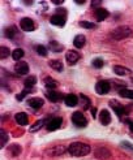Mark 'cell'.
I'll return each instance as SVG.
<instances>
[{
	"mask_svg": "<svg viewBox=\"0 0 133 160\" xmlns=\"http://www.w3.org/2000/svg\"><path fill=\"white\" fill-rule=\"evenodd\" d=\"M22 56H23V50H21V48H16L12 52V58L16 61H20V59H22Z\"/></svg>",
	"mask_w": 133,
	"mask_h": 160,
	"instance_id": "obj_24",
	"label": "cell"
},
{
	"mask_svg": "<svg viewBox=\"0 0 133 160\" xmlns=\"http://www.w3.org/2000/svg\"><path fill=\"white\" fill-rule=\"evenodd\" d=\"M95 156L98 159L106 160V159H108L110 156H111V152H110V151L107 148H105V147H99V148L95 150Z\"/></svg>",
	"mask_w": 133,
	"mask_h": 160,
	"instance_id": "obj_12",
	"label": "cell"
},
{
	"mask_svg": "<svg viewBox=\"0 0 133 160\" xmlns=\"http://www.w3.org/2000/svg\"><path fill=\"white\" fill-rule=\"evenodd\" d=\"M85 42H86V38L84 35H76L74 39H73V44L76 48H82V47L85 46Z\"/></svg>",
	"mask_w": 133,
	"mask_h": 160,
	"instance_id": "obj_16",
	"label": "cell"
},
{
	"mask_svg": "<svg viewBox=\"0 0 133 160\" xmlns=\"http://www.w3.org/2000/svg\"><path fill=\"white\" fill-rule=\"evenodd\" d=\"M35 83H37V78H35L34 76H30L29 78L25 79V86H26V89H28V87H29V89H30V87H33Z\"/></svg>",
	"mask_w": 133,
	"mask_h": 160,
	"instance_id": "obj_26",
	"label": "cell"
},
{
	"mask_svg": "<svg viewBox=\"0 0 133 160\" xmlns=\"http://www.w3.org/2000/svg\"><path fill=\"white\" fill-rule=\"evenodd\" d=\"M68 152L72 156H85L90 152V146L82 142H74L68 147Z\"/></svg>",
	"mask_w": 133,
	"mask_h": 160,
	"instance_id": "obj_1",
	"label": "cell"
},
{
	"mask_svg": "<svg viewBox=\"0 0 133 160\" xmlns=\"http://www.w3.org/2000/svg\"><path fill=\"white\" fill-rule=\"evenodd\" d=\"M16 121H17L18 125H22V126L28 125V115L23 113V112H18V113L16 115Z\"/></svg>",
	"mask_w": 133,
	"mask_h": 160,
	"instance_id": "obj_17",
	"label": "cell"
},
{
	"mask_svg": "<svg viewBox=\"0 0 133 160\" xmlns=\"http://www.w3.org/2000/svg\"><path fill=\"white\" fill-rule=\"evenodd\" d=\"M20 26L23 31H26V33H30V31H33L35 29V25H34V21L29 18V17H25L20 21Z\"/></svg>",
	"mask_w": 133,
	"mask_h": 160,
	"instance_id": "obj_5",
	"label": "cell"
},
{
	"mask_svg": "<svg viewBox=\"0 0 133 160\" xmlns=\"http://www.w3.org/2000/svg\"><path fill=\"white\" fill-rule=\"evenodd\" d=\"M9 53H11V51L8 47H2V48H0V58L2 59H7Z\"/></svg>",
	"mask_w": 133,
	"mask_h": 160,
	"instance_id": "obj_32",
	"label": "cell"
},
{
	"mask_svg": "<svg viewBox=\"0 0 133 160\" xmlns=\"http://www.w3.org/2000/svg\"><path fill=\"white\" fill-rule=\"evenodd\" d=\"M43 99H41V98H30L29 100H28V104L31 107V108H34V109H39L42 106H43Z\"/></svg>",
	"mask_w": 133,
	"mask_h": 160,
	"instance_id": "obj_13",
	"label": "cell"
},
{
	"mask_svg": "<svg viewBox=\"0 0 133 160\" xmlns=\"http://www.w3.org/2000/svg\"><path fill=\"white\" fill-rule=\"evenodd\" d=\"M110 89H111V85H110L108 81H99L97 82L95 85V91L99 94V95H105L110 91Z\"/></svg>",
	"mask_w": 133,
	"mask_h": 160,
	"instance_id": "obj_6",
	"label": "cell"
},
{
	"mask_svg": "<svg viewBox=\"0 0 133 160\" xmlns=\"http://www.w3.org/2000/svg\"><path fill=\"white\" fill-rule=\"evenodd\" d=\"M119 94H120V97H123V98L133 99V90H129V89H121V90H119Z\"/></svg>",
	"mask_w": 133,
	"mask_h": 160,
	"instance_id": "obj_23",
	"label": "cell"
},
{
	"mask_svg": "<svg viewBox=\"0 0 133 160\" xmlns=\"http://www.w3.org/2000/svg\"><path fill=\"white\" fill-rule=\"evenodd\" d=\"M65 59H67L69 65H73V64H76L78 61V59H80V53H78L77 51L70 50V51H68L65 53Z\"/></svg>",
	"mask_w": 133,
	"mask_h": 160,
	"instance_id": "obj_9",
	"label": "cell"
},
{
	"mask_svg": "<svg viewBox=\"0 0 133 160\" xmlns=\"http://www.w3.org/2000/svg\"><path fill=\"white\" fill-rule=\"evenodd\" d=\"M132 34H133V30L129 26H120V28H117L112 31L111 37L114 39H116V41H121V39H124V38L130 37Z\"/></svg>",
	"mask_w": 133,
	"mask_h": 160,
	"instance_id": "obj_2",
	"label": "cell"
},
{
	"mask_svg": "<svg viewBox=\"0 0 133 160\" xmlns=\"http://www.w3.org/2000/svg\"><path fill=\"white\" fill-rule=\"evenodd\" d=\"M65 151V147H63V146H56V147H54L51 150H49L47 152H49L51 156H58L60 154H63Z\"/></svg>",
	"mask_w": 133,
	"mask_h": 160,
	"instance_id": "obj_20",
	"label": "cell"
},
{
	"mask_svg": "<svg viewBox=\"0 0 133 160\" xmlns=\"http://www.w3.org/2000/svg\"><path fill=\"white\" fill-rule=\"evenodd\" d=\"M14 70H16V73H18L21 76L28 74L29 73V65H28V62L26 61H18L14 65Z\"/></svg>",
	"mask_w": 133,
	"mask_h": 160,
	"instance_id": "obj_7",
	"label": "cell"
},
{
	"mask_svg": "<svg viewBox=\"0 0 133 160\" xmlns=\"http://www.w3.org/2000/svg\"><path fill=\"white\" fill-rule=\"evenodd\" d=\"M72 121L78 128H85L86 125H88V120L85 118V116L81 113V112H74V113L72 115Z\"/></svg>",
	"mask_w": 133,
	"mask_h": 160,
	"instance_id": "obj_4",
	"label": "cell"
},
{
	"mask_svg": "<svg viewBox=\"0 0 133 160\" xmlns=\"http://www.w3.org/2000/svg\"><path fill=\"white\" fill-rule=\"evenodd\" d=\"M50 67L55 70H58V72H61L63 69H64V67H63V64L60 60H51L50 61Z\"/></svg>",
	"mask_w": 133,
	"mask_h": 160,
	"instance_id": "obj_21",
	"label": "cell"
},
{
	"mask_svg": "<svg viewBox=\"0 0 133 160\" xmlns=\"http://www.w3.org/2000/svg\"><path fill=\"white\" fill-rule=\"evenodd\" d=\"M28 89H25V90H23V91H21V94L20 95H17V100H22L23 98H25L26 97V95H28Z\"/></svg>",
	"mask_w": 133,
	"mask_h": 160,
	"instance_id": "obj_36",
	"label": "cell"
},
{
	"mask_svg": "<svg viewBox=\"0 0 133 160\" xmlns=\"http://www.w3.org/2000/svg\"><path fill=\"white\" fill-rule=\"evenodd\" d=\"M108 11L107 9H105V8H98V9L95 11V18L98 20V21H103V20H106L107 17H108Z\"/></svg>",
	"mask_w": 133,
	"mask_h": 160,
	"instance_id": "obj_15",
	"label": "cell"
},
{
	"mask_svg": "<svg viewBox=\"0 0 133 160\" xmlns=\"http://www.w3.org/2000/svg\"><path fill=\"white\" fill-rule=\"evenodd\" d=\"M80 100H81V104H82L84 109H89L90 108V100H89V98H86L85 95H81Z\"/></svg>",
	"mask_w": 133,
	"mask_h": 160,
	"instance_id": "obj_27",
	"label": "cell"
},
{
	"mask_svg": "<svg viewBox=\"0 0 133 160\" xmlns=\"http://www.w3.org/2000/svg\"><path fill=\"white\" fill-rule=\"evenodd\" d=\"M54 4H63V0H54Z\"/></svg>",
	"mask_w": 133,
	"mask_h": 160,
	"instance_id": "obj_40",
	"label": "cell"
},
{
	"mask_svg": "<svg viewBox=\"0 0 133 160\" xmlns=\"http://www.w3.org/2000/svg\"><path fill=\"white\" fill-rule=\"evenodd\" d=\"M64 102H65V104L68 107H74V106L78 104V98L73 94H68L67 97L64 98Z\"/></svg>",
	"mask_w": 133,
	"mask_h": 160,
	"instance_id": "obj_14",
	"label": "cell"
},
{
	"mask_svg": "<svg viewBox=\"0 0 133 160\" xmlns=\"http://www.w3.org/2000/svg\"><path fill=\"white\" fill-rule=\"evenodd\" d=\"M93 67L97 68V69L102 68V67H103V60H102V59H94L93 60Z\"/></svg>",
	"mask_w": 133,
	"mask_h": 160,
	"instance_id": "obj_34",
	"label": "cell"
},
{
	"mask_svg": "<svg viewBox=\"0 0 133 160\" xmlns=\"http://www.w3.org/2000/svg\"><path fill=\"white\" fill-rule=\"evenodd\" d=\"M50 50H51V51H54V52H60V51L63 50V46H61V44H59L58 42L52 41V42H50Z\"/></svg>",
	"mask_w": 133,
	"mask_h": 160,
	"instance_id": "obj_25",
	"label": "cell"
},
{
	"mask_svg": "<svg viewBox=\"0 0 133 160\" xmlns=\"http://www.w3.org/2000/svg\"><path fill=\"white\" fill-rule=\"evenodd\" d=\"M76 3H77V4H84L85 2H84V0H76Z\"/></svg>",
	"mask_w": 133,
	"mask_h": 160,
	"instance_id": "obj_41",
	"label": "cell"
},
{
	"mask_svg": "<svg viewBox=\"0 0 133 160\" xmlns=\"http://www.w3.org/2000/svg\"><path fill=\"white\" fill-rule=\"evenodd\" d=\"M114 72H115V73H116L117 76H128V74H130V73H132L130 69L125 68V67H120V65L114 67Z\"/></svg>",
	"mask_w": 133,
	"mask_h": 160,
	"instance_id": "obj_18",
	"label": "cell"
},
{
	"mask_svg": "<svg viewBox=\"0 0 133 160\" xmlns=\"http://www.w3.org/2000/svg\"><path fill=\"white\" fill-rule=\"evenodd\" d=\"M121 146H123L124 148H128V150L133 151V146L130 145V143H128V142H123V143H121Z\"/></svg>",
	"mask_w": 133,
	"mask_h": 160,
	"instance_id": "obj_37",
	"label": "cell"
},
{
	"mask_svg": "<svg viewBox=\"0 0 133 160\" xmlns=\"http://www.w3.org/2000/svg\"><path fill=\"white\" fill-rule=\"evenodd\" d=\"M0 133H2V142H0V145H2V147H4L5 143H7V141H8V134H7L5 130H2Z\"/></svg>",
	"mask_w": 133,
	"mask_h": 160,
	"instance_id": "obj_35",
	"label": "cell"
},
{
	"mask_svg": "<svg viewBox=\"0 0 133 160\" xmlns=\"http://www.w3.org/2000/svg\"><path fill=\"white\" fill-rule=\"evenodd\" d=\"M46 97H47V99H49L50 102H54V103L61 99V95H60L59 92H56V91H51V90L46 94Z\"/></svg>",
	"mask_w": 133,
	"mask_h": 160,
	"instance_id": "obj_19",
	"label": "cell"
},
{
	"mask_svg": "<svg viewBox=\"0 0 133 160\" xmlns=\"http://www.w3.org/2000/svg\"><path fill=\"white\" fill-rule=\"evenodd\" d=\"M91 4H93L94 7H95V5H98V4H99V2H94V3H91Z\"/></svg>",
	"mask_w": 133,
	"mask_h": 160,
	"instance_id": "obj_42",
	"label": "cell"
},
{
	"mask_svg": "<svg viewBox=\"0 0 133 160\" xmlns=\"http://www.w3.org/2000/svg\"><path fill=\"white\" fill-rule=\"evenodd\" d=\"M14 35H16V28L14 26H11V28H8L5 30V37L7 38L12 39V38H14Z\"/></svg>",
	"mask_w": 133,
	"mask_h": 160,
	"instance_id": "obj_30",
	"label": "cell"
},
{
	"mask_svg": "<svg viewBox=\"0 0 133 160\" xmlns=\"http://www.w3.org/2000/svg\"><path fill=\"white\" fill-rule=\"evenodd\" d=\"M110 106H111V108L115 111V113L119 116L120 118L123 117V116H125V115H128V111L125 109L124 107H123V104H120L117 100H110Z\"/></svg>",
	"mask_w": 133,
	"mask_h": 160,
	"instance_id": "obj_3",
	"label": "cell"
},
{
	"mask_svg": "<svg viewBox=\"0 0 133 160\" xmlns=\"http://www.w3.org/2000/svg\"><path fill=\"white\" fill-rule=\"evenodd\" d=\"M125 122H127L129 125V129L133 132V121H130V120H125Z\"/></svg>",
	"mask_w": 133,
	"mask_h": 160,
	"instance_id": "obj_38",
	"label": "cell"
},
{
	"mask_svg": "<svg viewBox=\"0 0 133 160\" xmlns=\"http://www.w3.org/2000/svg\"><path fill=\"white\" fill-rule=\"evenodd\" d=\"M91 113H93V117H95V116H97V115H95V113H97V109H95V108H91Z\"/></svg>",
	"mask_w": 133,
	"mask_h": 160,
	"instance_id": "obj_39",
	"label": "cell"
},
{
	"mask_svg": "<svg viewBox=\"0 0 133 160\" xmlns=\"http://www.w3.org/2000/svg\"><path fill=\"white\" fill-rule=\"evenodd\" d=\"M50 22L55 26H64L65 25V17L64 16H60V14H54L50 18Z\"/></svg>",
	"mask_w": 133,
	"mask_h": 160,
	"instance_id": "obj_10",
	"label": "cell"
},
{
	"mask_svg": "<svg viewBox=\"0 0 133 160\" xmlns=\"http://www.w3.org/2000/svg\"><path fill=\"white\" fill-rule=\"evenodd\" d=\"M99 121L102 125H108L110 121H111V115H110V112L107 109H103L100 111L99 113Z\"/></svg>",
	"mask_w": 133,
	"mask_h": 160,
	"instance_id": "obj_11",
	"label": "cell"
},
{
	"mask_svg": "<svg viewBox=\"0 0 133 160\" xmlns=\"http://www.w3.org/2000/svg\"><path fill=\"white\" fill-rule=\"evenodd\" d=\"M42 125H43V120H39V121H35V124L30 128V132H35V130H38V129H41Z\"/></svg>",
	"mask_w": 133,
	"mask_h": 160,
	"instance_id": "obj_33",
	"label": "cell"
},
{
	"mask_svg": "<svg viewBox=\"0 0 133 160\" xmlns=\"http://www.w3.org/2000/svg\"><path fill=\"white\" fill-rule=\"evenodd\" d=\"M44 83H46V87L47 89H55V87H58V82L55 81L54 78H51V77H47L46 79H44Z\"/></svg>",
	"mask_w": 133,
	"mask_h": 160,
	"instance_id": "obj_22",
	"label": "cell"
},
{
	"mask_svg": "<svg viewBox=\"0 0 133 160\" xmlns=\"http://www.w3.org/2000/svg\"><path fill=\"white\" fill-rule=\"evenodd\" d=\"M35 51H37L38 55L43 56V58H44V56H47V48H46V47H43V46H37Z\"/></svg>",
	"mask_w": 133,
	"mask_h": 160,
	"instance_id": "obj_31",
	"label": "cell"
},
{
	"mask_svg": "<svg viewBox=\"0 0 133 160\" xmlns=\"http://www.w3.org/2000/svg\"><path fill=\"white\" fill-rule=\"evenodd\" d=\"M9 151H11V154H12L13 156H18V154L21 152V147H20L18 145H12V146L9 147Z\"/></svg>",
	"mask_w": 133,
	"mask_h": 160,
	"instance_id": "obj_29",
	"label": "cell"
},
{
	"mask_svg": "<svg viewBox=\"0 0 133 160\" xmlns=\"http://www.w3.org/2000/svg\"><path fill=\"white\" fill-rule=\"evenodd\" d=\"M80 26L81 28H85V29H95L97 28L95 23H93L90 21H81L80 22Z\"/></svg>",
	"mask_w": 133,
	"mask_h": 160,
	"instance_id": "obj_28",
	"label": "cell"
},
{
	"mask_svg": "<svg viewBox=\"0 0 133 160\" xmlns=\"http://www.w3.org/2000/svg\"><path fill=\"white\" fill-rule=\"evenodd\" d=\"M61 124H63V120H61V117H54L51 121L47 124V130L49 132H54V130H58L59 128L61 126Z\"/></svg>",
	"mask_w": 133,
	"mask_h": 160,
	"instance_id": "obj_8",
	"label": "cell"
}]
</instances>
